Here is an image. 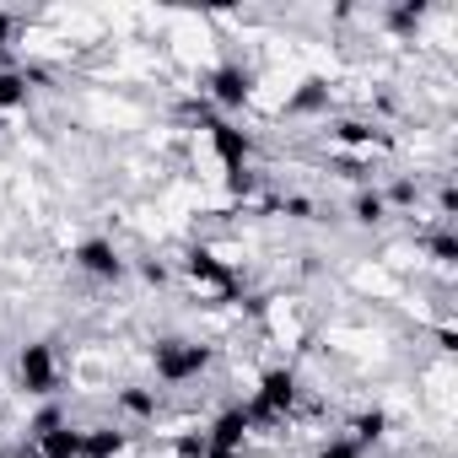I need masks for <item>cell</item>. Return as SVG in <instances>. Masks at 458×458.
Listing matches in <instances>:
<instances>
[{
  "label": "cell",
  "mask_w": 458,
  "mask_h": 458,
  "mask_svg": "<svg viewBox=\"0 0 458 458\" xmlns=\"http://www.w3.org/2000/svg\"><path fill=\"white\" fill-rule=\"evenodd\" d=\"M178 270H183V281H189V292L205 302V308H221V302H238V270L233 265H221L210 249H189L183 259H178Z\"/></svg>",
  "instance_id": "6da1fadb"
},
{
  "label": "cell",
  "mask_w": 458,
  "mask_h": 458,
  "mask_svg": "<svg viewBox=\"0 0 458 458\" xmlns=\"http://www.w3.org/2000/svg\"><path fill=\"white\" fill-rule=\"evenodd\" d=\"M205 367H210V345H199V340H157V351H151V372L167 388L194 383Z\"/></svg>",
  "instance_id": "7a4b0ae2"
},
{
  "label": "cell",
  "mask_w": 458,
  "mask_h": 458,
  "mask_svg": "<svg viewBox=\"0 0 458 458\" xmlns=\"http://www.w3.org/2000/svg\"><path fill=\"white\" fill-rule=\"evenodd\" d=\"M17 388H22L28 399H49V394L60 388V356H55L49 340H28V345L17 351Z\"/></svg>",
  "instance_id": "3957f363"
},
{
  "label": "cell",
  "mask_w": 458,
  "mask_h": 458,
  "mask_svg": "<svg viewBox=\"0 0 458 458\" xmlns=\"http://www.w3.org/2000/svg\"><path fill=\"white\" fill-rule=\"evenodd\" d=\"M297 410V372L292 367H270L249 399V420H286Z\"/></svg>",
  "instance_id": "277c9868"
},
{
  "label": "cell",
  "mask_w": 458,
  "mask_h": 458,
  "mask_svg": "<svg viewBox=\"0 0 458 458\" xmlns=\"http://www.w3.org/2000/svg\"><path fill=\"white\" fill-rule=\"evenodd\" d=\"M205 124V135H210V151L221 157V167L233 173V167H249V157H254V140H249V130H238L233 119H199Z\"/></svg>",
  "instance_id": "5b68a950"
},
{
  "label": "cell",
  "mask_w": 458,
  "mask_h": 458,
  "mask_svg": "<svg viewBox=\"0 0 458 458\" xmlns=\"http://www.w3.org/2000/svg\"><path fill=\"white\" fill-rule=\"evenodd\" d=\"M205 92H210V103H221V108H243L249 98H254V71L249 65H216L210 71V81H205Z\"/></svg>",
  "instance_id": "8992f818"
},
{
  "label": "cell",
  "mask_w": 458,
  "mask_h": 458,
  "mask_svg": "<svg viewBox=\"0 0 458 458\" xmlns=\"http://www.w3.org/2000/svg\"><path fill=\"white\" fill-rule=\"evenodd\" d=\"M76 270H87L92 281H119V276H124V254H119V243H108V238H87V243L76 249Z\"/></svg>",
  "instance_id": "52a82bcc"
},
{
  "label": "cell",
  "mask_w": 458,
  "mask_h": 458,
  "mask_svg": "<svg viewBox=\"0 0 458 458\" xmlns=\"http://www.w3.org/2000/svg\"><path fill=\"white\" fill-rule=\"evenodd\" d=\"M249 431H254V420H249V404H233V410H221V415L210 420L205 442H210V447H226V453H243Z\"/></svg>",
  "instance_id": "ba28073f"
},
{
  "label": "cell",
  "mask_w": 458,
  "mask_h": 458,
  "mask_svg": "<svg viewBox=\"0 0 458 458\" xmlns=\"http://www.w3.org/2000/svg\"><path fill=\"white\" fill-rule=\"evenodd\" d=\"M22 458H81V426L65 420V426H55L44 437H28Z\"/></svg>",
  "instance_id": "9c48e42d"
},
{
  "label": "cell",
  "mask_w": 458,
  "mask_h": 458,
  "mask_svg": "<svg viewBox=\"0 0 458 458\" xmlns=\"http://www.w3.org/2000/svg\"><path fill=\"white\" fill-rule=\"evenodd\" d=\"M157 410H162L157 388H140V383H130V388H119V394H114V415H119V420L151 426V420H157Z\"/></svg>",
  "instance_id": "30bf717a"
},
{
  "label": "cell",
  "mask_w": 458,
  "mask_h": 458,
  "mask_svg": "<svg viewBox=\"0 0 458 458\" xmlns=\"http://www.w3.org/2000/svg\"><path fill=\"white\" fill-rule=\"evenodd\" d=\"M130 447V431L114 420V426H92V431H81V458H119Z\"/></svg>",
  "instance_id": "8fae6325"
},
{
  "label": "cell",
  "mask_w": 458,
  "mask_h": 458,
  "mask_svg": "<svg viewBox=\"0 0 458 458\" xmlns=\"http://www.w3.org/2000/svg\"><path fill=\"white\" fill-rule=\"evenodd\" d=\"M28 103V76L17 65H0V114H17Z\"/></svg>",
  "instance_id": "7c38bea8"
},
{
  "label": "cell",
  "mask_w": 458,
  "mask_h": 458,
  "mask_svg": "<svg viewBox=\"0 0 458 458\" xmlns=\"http://www.w3.org/2000/svg\"><path fill=\"white\" fill-rule=\"evenodd\" d=\"M383 431H388V415H383V410H361V415L351 420V442H356L361 453H367L372 442H383Z\"/></svg>",
  "instance_id": "4fadbf2b"
},
{
  "label": "cell",
  "mask_w": 458,
  "mask_h": 458,
  "mask_svg": "<svg viewBox=\"0 0 458 458\" xmlns=\"http://www.w3.org/2000/svg\"><path fill=\"white\" fill-rule=\"evenodd\" d=\"M329 108V81H302V92L286 103V114L297 119V114H324Z\"/></svg>",
  "instance_id": "5bb4252c"
},
{
  "label": "cell",
  "mask_w": 458,
  "mask_h": 458,
  "mask_svg": "<svg viewBox=\"0 0 458 458\" xmlns=\"http://www.w3.org/2000/svg\"><path fill=\"white\" fill-rule=\"evenodd\" d=\"M351 216H356L361 226H377V221L388 216V199H383L377 189H361V194H356V205H351Z\"/></svg>",
  "instance_id": "9a60e30c"
},
{
  "label": "cell",
  "mask_w": 458,
  "mask_h": 458,
  "mask_svg": "<svg viewBox=\"0 0 458 458\" xmlns=\"http://www.w3.org/2000/svg\"><path fill=\"white\" fill-rule=\"evenodd\" d=\"M426 249H431V259H437V265H458V238L447 233V226H442V233H437Z\"/></svg>",
  "instance_id": "2e32d148"
},
{
  "label": "cell",
  "mask_w": 458,
  "mask_h": 458,
  "mask_svg": "<svg viewBox=\"0 0 458 458\" xmlns=\"http://www.w3.org/2000/svg\"><path fill=\"white\" fill-rule=\"evenodd\" d=\"M420 17H426V6H420V0H415V6H394V12H388V22H394L399 33H410V28H420Z\"/></svg>",
  "instance_id": "e0dca14e"
},
{
  "label": "cell",
  "mask_w": 458,
  "mask_h": 458,
  "mask_svg": "<svg viewBox=\"0 0 458 458\" xmlns=\"http://www.w3.org/2000/svg\"><path fill=\"white\" fill-rule=\"evenodd\" d=\"M318 458H367V453H361L351 437H329V442L318 447Z\"/></svg>",
  "instance_id": "ac0fdd59"
},
{
  "label": "cell",
  "mask_w": 458,
  "mask_h": 458,
  "mask_svg": "<svg viewBox=\"0 0 458 458\" xmlns=\"http://www.w3.org/2000/svg\"><path fill=\"white\" fill-rule=\"evenodd\" d=\"M140 276H146V286H167L173 276H167V265H157V259H146L140 265Z\"/></svg>",
  "instance_id": "d6986e66"
},
{
  "label": "cell",
  "mask_w": 458,
  "mask_h": 458,
  "mask_svg": "<svg viewBox=\"0 0 458 458\" xmlns=\"http://www.w3.org/2000/svg\"><path fill=\"white\" fill-rule=\"evenodd\" d=\"M6 49H12V17L0 12V60H6Z\"/></svg>",
  "instance_id": "ffe728a7"
},
{
  "label": "cell",
  "mask_w": 458,
  "mask_h": 458,
  "mask_svg": "<svg viewBox=\"0 0 458 458\" xmlns=\"http://www.w3.org/2000/svg\"><path fill=\"white\" fill-rule=\"evenodd\" d=\"M199 458H238V453H226V447H205Z\"/></svg>",
  "instance_id": "44dd1931"
}]
</instances>
